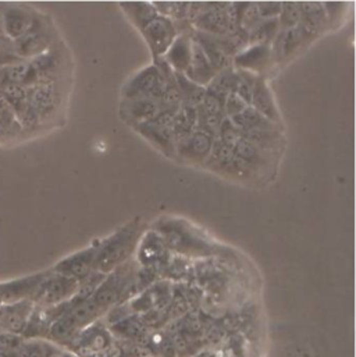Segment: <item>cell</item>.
Returning a JSON list of instances; mask_svg holds the SVG:
<instances>
[{"mask_svg": "<svg viewBox=\"0 0 356 357\" xmlns=\"http://www.w3.org/2000/svg\"><path fill=\"white\" fill-rule=\"evenodd\" d=\"M169 249L162 236L156 231H149L142 235L137 248V263L142 267L158 270L162 266H168Z\"/></svg>", "mask_w": 356, "mask_h": 357, "instance_id": "8", "label": "cell"}, {"mask_svg": "<svg viewBox=\"0 0 356 357\" xmlns=\"http://www.w3.org/2000/svg\"><path fill=\"white\" fill-rule=\"evenodd\" d=\"M35 24V17L21 7H11L3 15V31L8 38L17 40L24 36Z\"/></svg>", "mask_w": 356, "mask_h": 357, "instance_id": "22", "label": "cell"}, {"mask_svg": "<svg viewBox=\"0 0 356 357\" xmlns=\"http://www.w3.org/2000/svg\"><path fill=\"white\" fill-rule=\"evenodd\" d=\"M302 14H301V7L299 3L297 1H283L280 14H279V25L280 29H291L298 26L301 22Z\"/></svg>", "mask_w": 356, "mask_h": 357, "instance_id": "34", "label": "cell"}, {"mask_svg": "<svg viewBox=\"0 0 356 357\" xmlns=\"http://www.w3.org/2000/svg\"><path fill=\"white\" fill-rule=\"evenodd\" d=\"M237 73H238V84H237L234 93H237L246 105L251 106L252 93H253V89H255V85H256V81L259 77L252 73H248V71L237 70Z\"/></svg>", "mask_w": 356, "mask_h": 357, "instance_id": "35", "label": "cell"}, {"mask_svg": "<svg viewBox=\"0 0 356 357\" xmlns=\"http://www.w3.org/2000/svg\"><path fill=\"white\" fill-rule=\"evenodd\" d=\"M98 245L99 242H95L88 248L64 257L54 266L53 271L81 282L94 271Z\"/></svg>", "mask_w": 356, "mask_h": 357, "instance_id": "7", "label": "cell"}, {"mask_svg": "<svg viewBox=\"0 0 356 357\" xmlns=\"http://www.w3.org/2000/svg\"><path fill=\"white\" fill-rule=\"evenodd\" d=\"M148 142H151L165 156L176 158V138L172 127H161L151 121L137 126L134 128Z\"/></svg>", "mask_w": 356, "mask_h": 357, "instance_id": "16", "label": "cell"}, {"mask_svg": "<svg viewBox=\"0 0 356 357\" xmlns=\"http://www.w3.org/2000/svg\"><path fill=\"white\" fill-rule=\"evenodd\" d=\"M114 344V334L102 320H98L77 334L68 344V351L81 357H105Z\"/></svg>", "mask_w": 356, "mask_h": 357, "instance_id": "3", "label": "cell"}, {"mask_svg": "<svg viewBox=\"0 0 356 357\" xmlns=\"http://www.w3.org/2000/svg\"><path fill=\"white\" fill-rule=\"evenodd\" d=\"M21 126L15 117V114L6 106L0 112V139H7L17 137L21 131Z\"/></svg>", "mask_w": 356, "mask_h": 357, "instance_id": "36", "label": "cell"}, {"mask_svg": "<svg viewBox=\"0 0 356 357\" xmlns=\"http://www.w3.org/2000/svg\"><path fill=\"white\" fill-rule=\"evenodd\" d=\"M61 354L63 349L59 345L42 340L27 344L20 352L21 357H60Z\"/></svg>", "mask_w": 356, "mask_h": 357, "instance_id": "33", "label": "cell"}, {"mask_svg": "<svg viewBox=\"0 0 356 357\" xmlns=\"http://www.w3.org/2000/svg\"><path fill=\"white\" fill-rule=\"evenodd\" d=\"M155 231L162 236L168 249L178 255L186 257H207L216 252V248L185 221L165 218L156 224Z\"/></svg>", "mask_w": 356, "mask_h": 357, "instance_id": "2", "label": "cell"}, {"mask_svg": "<svg viewBox=\"0 0 356 357\" xmlns=\"http://www.w3.org/2000/svg\"><path fill=\"white\" fill-rule=\"evenodd\" d=\"M161 112V105L156 100L138 98V99H123L120 103V116L131 127L141 126L154 120Z\"/></svg>", "mask_w": 356, "mask_h": 357, "instance_id": "12", "label": "cell"}, {"mask_svg": "<svg viewBox=\"0 0 356 357\" xmlns=\"http://www.w3.org/2000/svg\"><path fill=\"white\" fill-rule=\"evenodd\" d=\"M47 273H40L36 275H31L18 281H11L8 284L0 285V302L15 303L27 299L31 301L36 289L47 275Z\"/></svg>", "mask_w": 356, "mask_h": 357, "instance_id": "15", "label": "cell"}, {"mask_svg": "<svg viewBox=\"0 0 356 357\" xmlns=\"http://www.w3.org/2000/svg\"><path fill=\"white\" fill-rule=\"evenodd\" d=\"M192 36H193L195 42L202 47L205 56L207 57L209 63L212 64V67L214 68L216 73H221V71L234 68L232 57L223 49L217 36L205 33L200 31L192 32Z\"/></svg>", "mask_w": 356, "mask_h": 357, "instance_id": "14", "label": "cell"}, {"mask_svg": "<svg viewBox=\"0 0 356 357\" xmlns=\"http://www.w3.org/2000/svg\"><path fill=\"white\" fill-rule=\"evenodd\" d=\"M120 8L140 31L159 15L155 4L149 1H123L120 3Z\"/></svg>", "mask_w": 356, "mask_h": 357, "instance_id": "25", "label": "cell"}, {"mask_svg": "<svg viewBox=\"0 0 356 357\" xmlns=\"http://www.w3.org/2000/svg\"><path fill=\"white\" fill-rule=\"evenodd\" d=\"M205 113L207 114H214V116H221V117H225L224 116V99L223 98H218L210 92L206 91V95L203 98V102L202 105L199 106Z\"/></svg>", "mask_w": 356, "mask_h": 357, "instance_id": "38", "label": "cell"}, {"mask_svg": "<svg viewBox=\"0 0 356 357\" xmlns=\"http://www.w3.org/2000/svg\"><path fill=\"white\" fill-rule=\"evenodd\" d=\"M60 357H81L78 356V355H75L74 352H71V351H63V354H61V356Z\"/></svg>", "mask_w": 356, "mask_h": 357, "instance_id": "43", "label": "cell"}, {"mask_svg": "<svg viewBox=\"0 0 356 357\" xmlns=\"http://www.w3.org/2000/svg\"><path fill=\"white\" fill-rule=\"evenodd\" d=\"M50 43H52L50 32L43 25H38L35 20L34 26L24 36L14 40L13 47H14L15 56L21 60H25V59H34L42 54L50 47Z\"/></svg>", "mask_w": 356, "mask_h": 357, "instance_id": "10", "label": "cell"}, {"mask_svg": "<svg viewBox=\"0 0 356 357\" xmlns=\"http://www.w3.org/2000/svg\"><path fill=\"white\" fill-rule=\"evenodd\" d=\"M193 38V36H192ZM217 73L214 71V68L212 67V64L209 63L207 57L205 56L202 47L195 42L193 39V43H192V56H191V63H189V67L188 70L185 71V77L188 79H191L192 82L206 88L212 79L214 78Z\"/></svg>", "mask_w": 356, "mask_h": 357, "instance_id": "21", "label": "cell"}, {"mask_svg": "<svg viewBox=\"0 0 356 357\" xmlns=\"http://www.w3.org/2000/svg\"><path fill=\"white\" fill-rule=\"evenodd\" d=\"M256 8H258L260 20H276V18H279L281 3L260 1V3H256Z\"/></svg>", "mask_w": 356, "mask_h": 357, "instance_id": "40", "label": "cell"}, {"mask_svg": "<svg viewBox=\"0 0 356 357\" xmlns=\"http://www.w3.org/2000/svg\"><path fill=\"white\" fill-rule=\"evenodd\" d=\"M196 121H198L196 109L188 107V106H181L178 109L177 114L172 124L176 144L188 138L193 131H196Z\"/></svg>", "mask_w": 356, "mask_h": 357, "instance_id": "28", "label": "cell"}, {"mask_svg": "<svg viewBox=\"0 0 356 357\" xmlns=\"http://www.w3.org/2000/svg\"><path fill=\"white\" fill-rule=\"evenodd\" d=\"M305 42L298 26L291 29H280L272 43V54L274 61H281L291 57Z\"/></svg>", "mask_w": 356, "mask_h": 357, "instance_id": "24", "label": "cell"}, {"mask_svg": "<svg viewBox=\"0 0 356 357\" xmlns=\"http://www.w3.org/2000/svg\"><path fill=\"white\" fill-rule=\"evenodd\" d=\"M249 105H246L237 93H228L224 99V116L232 119L244 112Z\"/></svg>", "mask_w": 356, "mask_h": 357, "instance_id": "39", "label": "cell"}, {"mask_svg": "<svg viewBox=\"0 0 356 357\" xmlns=\"http://www.w3.org/2000/svg\"><path fill=\"white\" fill-rule=\"evenodd\" d=\"M34 309L35 305L29 299L7 305L0 309V324L13 333H20L27 327Z\"/></svg>", "mask_w": 356, "mask_h": 357, "instance_id": "19", "label": "cell"}, {"mask_svg": "<svg viewBox=\"0 0 356 357\" xmlns=\"http://www.w3.org/2000/svg\"><path fill=\"white\" fill-rule=\"evenodd\" d=\"M213 141L214 138L196 130L176 144V156L191 163H203L212 153Z\"/></svg>", "mask_w": 356, "mask_h": 357, "instance_id": "11", "label": "cell"}, {"mask_svg": "<svg viewBox=\"0 0 356 357\" xmlns=\"http://www.w3.org/2000/svg\"><path fill=\"white\" fill-rule=\"evenodd\" d=\"M29 105L40 120L50 117L60 102V93L54 82L36 84L29 88Z\"/></svg>", "mask_w": 356, "mask_h": 357, "instance_id": "13", "label": "cell"}, {"mask_svg": "<svg viewBox=\"0 0 356 357\" xmlns=\"http://www.w3.org/2000/svg\"><path fill=\"white\" fill-rule=\"evenodd\" d=\"M241 139H245V141L253 144L262 152H266V151L277 148L280 134H279V128L255 130V131L241 132Z\"/></svg>", "mask_w": 356, "mask_h": 357, "instance_id": "32", "label": "cell"}, {"mask_svg": "<svg viewBox=\"0 0 356 357\" xmlns=\"http://www.w3.org/2000/svg\"><path fill=\"white\" fill-rule=\"evenodd\" d=\"M234 156L237 163L248 173L251 170H256L260 166L266 165L265 152L258 149L253 144L241 139L234 148Z\"/></svg>", "mask_w": 356, "mask_h": 357, "instance_id": "26", "label": "cell"}, {"mask_svg": "<svg viewBox=\"0 0 356 357\" xmlns=\"http://www.w3.org/2000/svg\"><path fill=\"white\" fill-rule=\"evenodd\" d=\"M3 50H4V42H3V39H1V36H0V54L3 53Z\"/></svg>", "mask_w": 356, "mask_h": 357, "instance_id": "44", "label": "cell"}, {"mask_svg": "<svg viewBox=\"0 0 356 357\" xmlns=\"http://www.w3.org/2000/svg\"><path fill=\"white\" fill-rule=\"evenodd\" d=\"M231 123L241 131H255V130H270L277 128L276 124L266 120L260 113H258L252 106H248L244 112H241L238 116L230 119Z\"/></svg>", "mask_w": 356, "mask_h": 357, "instance_id": "27", "label": "cell"}, {"mask_svg": "<svg viewBox=\"0 0 356 357\" xmlns=\"http://www.w3.org/2000/svg\"><path fill=\"white\" fill-rule=\"evenodd\" d=\"M175 75H176L178 89H179V93H181L182 106L198 109L203 102V98L206 95V88L192 82L184 74L175 73Z\"/></svg>", "mask_w": 356, "mask_h": 357, "instance_id": "29", "label": "cell"}, {"mask_svg": "<svg viewBox=\"0 0 356 357\" xmlns=\"http://www.w3.org/2000/svg\"><path fill=\"white\" fill-rule=\"evenodd\" d=\"M251 106L260 113L266 120H269L270 123L279 126L280 123V114H279V109L277 105L274 102V96L267 85V82L259 77L252 93V99H251Z\"/></svg>", "mask_w": 356, "mask_h": 357, "instance_id": "20", "label": "cell"}, {"mask_svg": "<svg viewBox=\"0 0 356 357\" xmlns=\"http://www.w3.org/2000/svg\"><path fill=\"white\" fill-rule=\"evenodd\" d=\"M273 61L272 46L249 45L232 57V67L235 70L248 71L260 77L262 73L270 68Z\"/></svg>", "mask_w": 356, "mask_h": 357, "instance_id": "9", "label": "cell"}, {"mask_svg": "<svg viewBox=\"0 0 356 357\" xmlns=\"http://www.w3.org/2000/svg\"><path fill=\"white\" fill-rule=\"evenodd\" d=\"M141 33L148 43L154 59H161L177 38L178 28L173 20L159 14L141 31Z\"/></svg>", "mask_w": 356, "mask_h": 357, "instance_id": "6", "label": "cell"}, {"mask_svg": "<svg viewBox=\"0 0 356 357\" xmlns=\"http://www.w3.org/2000/svg\"><path fill=\"white\" fill-rule=\"evenodd\" d=\"M166 88V79L162 71L151 64L137 73L121 89L123 99H152L161 102Z\"/></svg>", "mask_w": 356, "mask_h": 357, "instance_id": "5", "label": "cell"}, {"mask_svg": "<svg viewBox=\"0 0 356 357\" xmlns=\"http://www.w3.org/2000/svg\"><path fill=\"white\" fill-rule=\"evenodd\" d=\"M78 285V281L57 274L52 270L47 273L31 301L34 305H38V307L42 309L54 307L70 301L77 294Z\"/></svg>", "mask_w": 356, "mask_h": 357, "instance_id": "4", "label": "cell"}, {"mask_svg": "<svg viewBox=\"0 0 356 357\" xmlns=\"http://www.w3.org/2000/svg\"><path fill=\"white\" fill-rule=\"evenodd\" d=\"M238 84V73L235 68H230L221 73H217L212 82L206 86V91L225 99L228 93H234Z\"/></svg>", "mask_w": 356, "mask_h": 357, "instance_id": "31", "label": "cell"}, {"mask_svg": "<svg viewBox=\"0 0 356 357\" xmlns=\"http://www.w3.org/2000/svg\"><path fill=\"white\" fill-rule=\"evenodd\" d=\"M192 33H178L169 50L162 57L175 73L185 74V71L188 70L192 56Z\"/></svg>", "mask_w": 356, "mask_h": 357, "instance_id": "17", "label": "cell"}, {"mask_svg": "<svg viewBox=\"0 0 356 357\" xmlns=\"http://www.w3.org/2000/svg\"><path fill=\"white\" fill-rule=\"evenodd\" d=\"M29 64L36 77V84H52L56 81L61 60L59 52L47 49L42 54L34 57Z\"/></svg>", "mask_w": 356, "mask_h": 357, "instance_id": "23", "label": "cell"}, {"mask_svg": "<svg viewBox=\"0 0 356 357\" xmlns=\"http://www.w3.org/2000/svg\"><path fill=\"white\" fill-rule=\"evenodd\" d=\"M280 32L279 20H260L248 35L249 45H260V46H272L277 33Z\"/></svg>", "mask_w": 356, "mask_h": 357, "instance_id": "30", "label": "cell"}, {"mask_svg": "<svg viewBox=\"0 0 356 357\" xmlns=\"http://www.w3.org/2000/svg\"><path fill=\"white\" fill-rule=\"evenodd\" d=\"M301 7V22L298 24V28L304 36L305 40L315 38L316 35H319V32L322 31L323 25L327 21L326 17V8L323 7V4L318 3V1H304L299 3Z\"/></svg>", "mask_w": 356, "mask_h": 357, "instance_id": "18", "label": "cell"}, {"mask_svg": "<svg viewBox=\"0 0 356 357\" xmlns=\"http://www.w3.org/2000/svg\"><path fill=\"white\" fill-rule=\"evenodd\" d=\"M195 357H223V355L216 351H203V352H199Z\"/></svg>", "mask_w": 356, "mask_h": 357, "instance_id": "42", "label": "cell"}, {"mask_svg": "<svg viewBox=\"0 0 356 357\" xmlns=\"http://www.w3.org/2000/svg\"><path fill=\"white\" fill-rule=\"evenodd\" d=\"M216 139H218L221 144L234 149L235 145L241 141V131L231 123L230 119L225 117L220 126Z\"/></svg>", "mask_w": 356, "mask_h": 357, "instance_id": "37", "label": "cell"}, {"mask_svg": "<svg viewBox=\"0 0 356 357\" xmlns=\"http://www.w3.org/2000/svg\"><path fill=\"white\" fill-rule=\"evenodd\" d=\"M142 238V224L135 218L103 241H99L94 271L109 274L134 257Z\"/></svg>", "mask_w": 356, "mask_h": 357, "instance_id": "1", "label": "cell"}, {"mask_svg": "<svg viewBox=\"0 0 356 357\" xmlns=\"http://www.w3.org/2000/svg\"><path fill=\"white\" fill-rule=\"evenodd\" d=\"M15 60H18V57L15 54H3L1 53L0 54V68L7 66V64H10V63H13V61H15Z\"/></svg>", "mask_w": 356, "mask_h": 357, "instance_id": "41", "label": "cell"}]
</instances>
